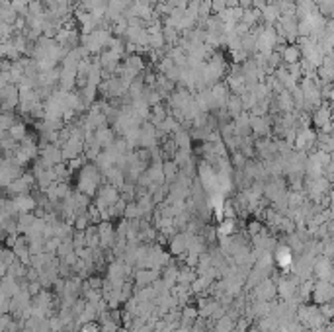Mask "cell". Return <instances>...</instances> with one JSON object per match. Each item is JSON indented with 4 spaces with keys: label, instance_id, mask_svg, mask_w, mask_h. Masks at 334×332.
<instances>
[{
    "label": "cell",
    "instance_id": "6da1fadb",
    "mask_svg": "<svg viewBox=\"0 0 334 332\" xmlns=\"http://www.w3.org/2000/svg\"><path fill=\"white\" fill-rule=\"evenodd\" d=\"M98 180H100V174H98L94 165H86L78 170V190L82 194L92 196L96 186H98Z\"/></svg>",
    "mask_w": 334,
    "mask_h": 332
},
{
    "label": "cell",
    "instance_id": "7a4b0ae2",
    "mask_svg": "<svg viewBox=\"0 0 334 332\" xmlns=\"http://www.w3.org/2000/svg\"><path fill=\"white\" fill-rule=\"evenodd\" d=\"M333 121H334V111L331 106L321 104V106L313 111V125H315L317 129H321L323 133H331Z\"/></svg>",
    "mask_w": 334,
    "mask_h": 332
},
{
    "label": "cell",
    "instance_id": "3957f363",
    "mask_svg": "<svg viewBox=\"0 0 334 332\" xmlns=\"http://www.w3.org/2000/svg\"><path fill=\"white\" fill-rule=\"evenodd\" d=\"M311 299L315 301V305H325L331 303L334 299V283H331L329 279H319L313 287V295Z\"/></svg>",
    "mask_w": 334,
    "mask_h": 332
},
{
    "label": "cell",
    "instance_id": "277c9868",
    "mask_svg": "<svg viewBox=\"0 0 334 332\" xmlns=\"http://www.w3.org/2000/svg\"><path fill=\"white\" fill-rule=\"evenodd\" d=\"M317 141V133L313 131L311 127H307V129H301L297 133V137H295V143H293V149L295 151H309L311 147H313V143Z\"/></svg>",
    "mask_w": 334,
    "mask_h": 332
},
{
    "label": "cell",
    "instance_id": "5b68a950",
    "mask_svg": "<svg viewBox=\"0 0 334 332\" xmlns=\"http://www.w3.org/2000/svg\"><path fill=\"white\" fill-rule=\"evenodd\" d=\"M279 20H281V10H279V6H278L274 0L268 2V6L262 10V22H264V26H276Z\"/></svg>",
    "mask_w": 334,
    "mask_h": 332
},
{
    "label": "cell",
    "instance_id": "8992f818",
    "mask_svg": "<svg viewBox=\"0 0 334 332\" xmlns=\"http://www.w3.org/2000/svg\"><path fill=\"white\" fill-rule=\"evenodd\" d=\"M281 57H283V61H285L287 65H293V63H299L301 59H303V53H301L299 45L289 43V45H285V47H283Z\"/></svg>",
    "mask_w": 334,
    "mask_h": 332
},
{
    "label": "cell",
    "instance_id": "52a82bcc",
    "mask_svg": "<svg viewBox=\"0 0 334 332\" xmlns=\"http://www.w3.org/2000/svg\"><path fill=\"white\" fill-rule=\"evenodd\" d=\"M313 272L319 276V279H329L333 276V264L329 258H319L313 264Z\"/></svg>",
    "mask_w": 334,
    "mask_h": 332
},
{
    "label": "cell",
    "instance_id": "ba28073f",
    "mask_svg": "<svg viewBox=\"0 0 334 332\" xmlns=\"http://www.w3.org/2000/svg\"><path fill=\"white\" fill-rule=\"evenodd\" d=\"M227 113H229V117H233L236 119L238 115H242L244 113V106H242V98L238 96V94H231V98L227 102Z\"/></svg>",
    "mask_w": 334,
    "mask_h": 332
},
{
    "label": "cell",
    "instance_id": "9c48e42d",
    "mask_svg": "<svg viewBox=\"0 0 334 332\" xmlns=\"http://www.w3.org/2000/svg\"><path fill=\"white\" fill-rule=\"evenodd\" d=\"M250 129L254 135H260V137H264L270 129V121H268V117H256V115H250Z\"/></svg>",
    "mask_w": 334,
    "mask_h": 332
},
{
    "label": "cell",
    "instance_id": "30bf717a",
    "mask_svg": "<svg viewBox=\"0 0 334 332\" xmlns=\"http://www.w3.org/2000/svg\"><path fill=\"white\" fill-rule=\"evenodd\" d=\"M170 250L172 254H184L188 250V236L186 234H176L170 242Z\"/></svg>",
    "mask_w": 334,
    "mask_h": 332
},
{
    "label": "cell",
    "instance_id": "8fae6325",
    "mask_svg": "<svg viewBox=\"0 0 334 332\" xmlns=\"http://www.w3.org/2000/svg\"><path fill=\"white\" fill-rule=\"evenodd\" d=\"M167 117H168V111L163 104L153 106V110H151V119H153V125H155V127H159Z\"/></svg>",
    "mask_w": 334,
    "mask_h": 332
},
{
    "label": "cell",
    "instance_id": "7c38bea8",
    "mask_svg": "<svg viewBox=\"0 0 334 332\" xmlns=\"http://www.w3.org/2000/svg\"><path fill=\"white\" fill-rule=\"evenodd\" d=\"M96 141H98V145H102V147H110L111 141H113V133L110 131L108 127H100L98 133H96Z\"/></svg>",
    "mask_w": 334,
    "mask_h": 332
},
{
    "label": "cell",
    "instance_id": "4fadbf2b",
    "mask_svg": "<svg viewBox=\"0 0 334 332\" xmlns=\"http://www.w3.org/2000/svg\"><path fill=\"white\" fill-rule=\"evenodd\" d=\"M240 98H242V106H244V111H250V110H252V108H254V106H256L258 102H260V100H258V96L254 94V90H246V92H244V94H242Z\"/></svg>",
    "mask_w": 334,
    "mask_h": 332
},
{
    "label": "cell",
    "instance_id": "5bb4252c",
    "mask_svg": "<svg viewBox=\"0 0 334 332\" xmlns=\"http://www.w3.org/2000/svg\"><path fill=\"white\" fill-rule=\"evenodd\" d=\"M276 258H278V264L285 268V266L291 264V250L287 246H279L278 252H276Z\"/></svg>",
    "mask_w": 334,
    "mask_h": 332
},
{
    "label": "cell",
    "instance_id": "9a60e30c",
    "mask_svg": "<svg viewBox=\"0 0 334 332\" xmlns=\"http://www.w3.org/2000/svg\"><path fill=\"white\" fill-rule=\"evenodd\" d=\"M234 231V219H229V217H225L223 221H219V236H231Z\"/></svg>",
    "mask_w": 334,
    "mask_h": 332
},
{
    "label": "cell",
    "instance_id": "2e32d148",
    "mask_svg": "<svg viewBox=\"0 0 334 332\" xmlns=\"http://www.w3.org/2000/svg\"><path fill=\"white\" fill-rule=\"evenodd\" d=\"M270 111V100H260L252 110H250V115H256V117H266V113Z\"/></svg>",
    "mask_w": 334,
    "mask_h": 332
},
{
    "label": "cell",
    "instance_id": "e0dca14e",
    "mask_svg": "<svg viewBox=\"0 0 334 332\" xmlns=\"http://www.w3.org/2000/svg\"><path fill=\"white\" fill-rule=\"evenodd\" d=\"M125 65L129 66V68H133V70H137V72H143V68H145V63H143V59H141V55H139V53H135V55H127Z\"/></svg>",
    "mask_w": 334,
    "mask_h": 332
},
{
    "label": "cell",
    "instance_id": "ac0fdd59",
    "mask_svg": "<svg viewBox=\"0 0 334 332\" xmlns=\"http://www.w3.org/2000/svg\"><path fill=\"white\" fill-rule=\"evenodd\" d=\"M174 143L178 145L180 151H188V147H190V135H188L186 131H176V135H174Z\"/></svg>",
    "mask_w": 334,
    "mask_h": 332
},
{
    "label": "cell",
    "instance_id": "d6986e66",
    "mask_svg": "<svg viewBox=\"0 0 334 332\" xmlns=\"http://www.w3.org/2000/svg\"><path fill=\"white\" fill-rule=\"evenodd\" d=\"M10 135L14 137V141H24L26 139V127L22 123H16L12 129H10Z\"/></svg>",
    "mask_w": 334,
    "mask_h": 332
},
{
    "label": "cell",
    "instance_id": "ffe728a7",
    "mask_svg": "<svg viewBox=\"0 0 334 332\" xmlns=\"http://www.w3.org/2000/svg\"><path fill=\"white\" fill-rule=\"evenodd\" d=\"M143 215V211H141V207L137 205V203H129L127 207H125V217L127 219H137V217H141Z\"/></svg>",
    "mask_w": 334,
    "mask_h": 332
},
{
    "label": "cell",
    "instance_id": "44dd1931",
    "mask_svg": "<svg viewBox=\"0 0 334 332\" xmlns=\"http://www.w3.org/2000/svg\"><path fill=\"white\" fill-rule=\"evenodd\" d=\"M248 61V53L244 49H238L233 53V65H244Z\"/></svg>",
    "mask_w": 334,
    "mask_h": 332
},
{
    "label": "cell",
    "instance_id": "7402d4cb",
    "mask_svg": "<svg viewBox=\"0 0 334 332\" xmlns=\"http://www.w3.org/2000/svg\"><path fill=\"white\" fill-rule=\"evenodd\" d=\"M211 6H213V14L215 16H219V14H223L229 6H227V0H211Z\"/></svg>",
    "mask_w": 334,
    "mask_h": 332
},
{
    "label": "cell",
    "instance_id": "603a6c76",
    "mask_svg": "<svg viewBox=\"0 0 334 332\" xmlns=\"http://www.w3.org/2000/svg\"><path fill=\"white\" fill-rule=\"evenodd\" d=\"M14 125H16V119H12L10 111H4V115H2V129H4V131H10Z\"/></svg>",
    "mask_w": 334,
    "mask_h": 332
},
{
    "label": "cell",
    "instance_id": "cb8c5ba5",
    "mask_svg": "<svg viewBox=\"0 0 334 332\" xmlns=\"http://www.w3.org/2000/svg\"><path fill=\"white\" fill-rule=\"evenodd\" d=\"M231 161H233V165L236 166V168H244V165H246V157H244L242 153H238V151H234Z\"/></svg>",
    "mask_w": 334,
    "mask_h": 332
},
{
    "label": "cell",
    "instance_id": "d4e9b609",
    "mask_svg": "<svg viewBox=\"0 0 334 332\" xmlns=\"http://www.w3.org/2000/svg\"><path fill=\"white\" fill-rule=\"evenodd\" d=\"M163 168H165V176H167V178H170V176H176L178 165H176L174 161H168V163H165V165H163Z\"/></svg>",
    "mask_w": 334,
    "mask_h": 332
},
{
    "label": "cell",
    "instance_id": "484cf974",
    "mask_svg": "<svg viewBox=\"0 0 334 332\" xmlns=\"http://www.w3.org/2000/svg\"><path fill=\"white\" fill-rule=\"evenodd\" d=\"M252 4H254V0H238V6H240L242 10H250Z\"/></svg>",
    "mask_w": 334,
    "mask_h": 332
},
{
    "label": "cell",
    "instance_id": "4316f807",
    "mask_svg": "<svg viewBox=\"0 0 334 332\" xmlns=\"http://www.w3.org/2000/svg\"><path fill=\"white\" fill-rule=\"evenodd\" d=\"M266 6H268L266 0H254V4H252V8H254V10H264Z\"/></svg>",
    "mask_w": 334,
    "mask_h": 332
},
{
    "label": "cell",
    "instance_id": "83f0119b",
    "mask_svg": "<svg viewBox=\"0 0 334 332\" xmlns=\"http://www.w3.org/2000/svg\"><path fill=\"white\" fill-rule=\"evenodd\" d=\"M165 2H168V4H172V6H176V4H178V0H165Z\"/></svg>",
    "mask_w": 334,
    "mask_h": 332
}]
</instances>
